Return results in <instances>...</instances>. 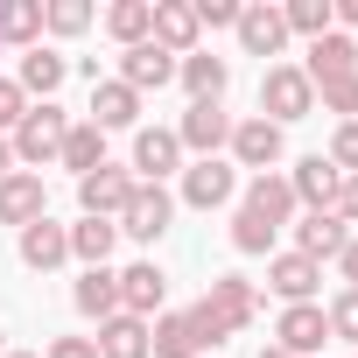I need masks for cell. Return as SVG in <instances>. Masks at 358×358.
<instances>
[{
    "label": "cell",
    "mask_w": 358,
    "mask_h": 358,
    "mask_svg": "<svg viewBox=\"0 0 358 358\" xmlns=\"http://www.w3.org/2000/svg\"><path fill=\"white\" fill-rule=\"evenodd\" d=\"M253 316H260V288H253V281H239V274H218V281L204 288V302L190 309V323H197L204 351H211V344H225L232 330H246Z\"/></svg>",
    "instance_id": "1"
},
{
    "label": "cell",
    "mask_w": 358,
    "mask_h": 358,
    "mask_svg": "<svg viewBox=\"0 0 358 358\" xmlns=\"http://www.w3.org/2000/svg\"><path fill=\"white\" fill-rule=\"evenodd\" d=\"M64 134H71L64 106H50V99H43V106H29V113H22V127L8 134V148H15V162L36 176L43 162H57V155H64Z\"/></svg>",
    "instance_id": "2"
},
{
    "label": "cell",
    "mask_w": 358,
    "mask_h": 358,
    "mask_svg": "<svg viewBox=\"0 0 358 358\" xmlns=\"http://www.w3.org/2000/svg\"><path fill=\"white\" fill-rule=\"evenodd\" d=\"M316 113V85L302 78V64H267L260 78V120L288 127V120H309Z\"/></svg>",
    "instance_id": "3"
},
{
    "label": "cell",
    "mask_w": 358,
    "mask_h": 358,
    "mask_svg": "<svg viewBox=\"0 0 358 358\" xmlns=\"http://www.w3.org/2000/svg\"><path fill=\"white\" fill-rule=\"evenodd\" d=\"M169 218H176V197H169L162 183H141V190L127 197V211H120V239H141V246H155V239L169 232Z\"/></svg>",
    "instance_id": "4"
},
{
    "label": "cell",
    "mask_w": 358,
    "mask_h": 358,
    "mask_svg": "<svg viewBox=\"0 0 358 358\" xmlns=\"http://www.w3.org/2000/svg\"><path fill=\"white\" fill-rule=\"evenodd\" d=\"M141 183H134V169H113V162H99L85 183H78V204H85V218H113L120 225V211H127V197H134Z\"/></svg>",
    "instance_id": "5"
},
{
    "label": "cell",
    "mask_w": 358,
    "mask_h": 358,
    "mask_svg": "<svg viewBox=\"0 0 358 358\" xmlns=\"http://www.w3.org/2000/svg\"><path fill=\"white\" fill-rule=\"evenodd\" d=\"M225 148H232V162H239V169L267 176V169L281 162V127H274V120H260V113H253V120H232V141H225Z\"/></svg>",
    "instance_id": "6"
},
{
    "label": "cell",
    "mask_w": 358,
    "mask_h": 358,
    "mask_svg": "<svg viewBox=\"0 0 358 358\" xmlns=\"http://www.w3.org/2000/svg\"><path fill=\"white\" fill-rule=\"evenodd\" d=\"M183 169V141L176 127H141L134 134V183H162V176Z\"/></svg>",
    "instance_id": "7"
},
{
    "label": "cell",
    "mask_w": 358,
    "mask_h": 358,
    "mask_svg": "<svg viewBox=\"0 0 358 358\" xmlns=\"http://www.w3.org/2000/svg\"><path fill=\"white\" fill-rule=\"evenodd\" d=\"M176 141H183L197 162H211V155L232 141V120H225V106H218V99H197V106L183 113V127H176Z\"/></svg>",
    "instance_id": "8"
},
{
    "label": "cell",
    "mask_w": 358,
    "mask_h": 358,
    "mask_svg": "<svg viewBox=\"0 0 358 358\" xmlns=\"http://www.w3.org/2000/svg\"><path fill=\"white\" fill-rule=\"evenodd\" d=\"M323 337H330V316H323L316 302H288V309H281V323H274V344H281L288 358L323 351Z\"/></svg>",
    "instance_id": "9"
},
{
    "label": "cell",
    "mask_w": 358,
    "mask_h": 358,
    "mask_svg": "<svg viewBox=\"0 0 358 358\" xmlns=\"http://www.w3.org/2000/svg\"><path fill=\"white\" fill-rule=\"evenodd\" d=\"M302 78H309V85H330V78H358V36H344V29L316 36V43H309V64H302Z\"/></svg>",
    "instance_id": "10"
},
{
    "label": "cell",
    "mask_w": 358,
    "mask_h": 358,
    "mask_svg": "<svg viewBox=\"0 0 358 358\" xmlns=\"http://www.w3.org/2000/svg\"><path fill=\"white\" fill-rule=\"evenodd\" d=\"M162 302H169V274H162L155 260H134V267L120 274V309L148 323V316H162Z\"/></svg>",
    "instance_id": "11"
},
{
    "label": "cell",
    "mask_w": 358,
    "mask_h": 358,
    "mask_svg": "<svg viewBox=\"0 0 358 358\" xmlns=\"http://www.w3.org/2000/svg\"><path fill=\"white\" fill-rule=\"evenodd\" d=\"M232 190H239V176H232V162H190L183 169V204H197V211H218V204H232Z\"/></svg>",
    "instance_id": "12"
},
{
    "label": "cell",
    "mask_w": 358,
    "mask_h": 358,
    "mask_svg": "<svg viewBox=\"0 0 358 358\" xmlns=\"http://www.w3.org/2000/svg\"><path fill=\"white\" fill-rule=\"evenodd\" d=\"M148 43L169 50V57H190V50H197V8H190V0H155V29H148Z\"/></svg>",
    "instance_id": "13"
},
{
    "label": "cell",
    "mask_w": 358,
    "mask_h": 358,
    "mask_svg": "<svg viewBox=\"0 0 358 358\" xmlns=\"http://www.w3.org/2000/svg\"><path fill=\"white\" fill-rule=\"evenodd\" d=\"M50 218V197H43V176L15 169V176H0V225H36Z\"/></svg>",
    "instance_id": "14"
},
{
    "label": "cell",
    "mask_w": 358,
    "mask_h": 358,
    "mask_svg": "<svg viewBox=\"0 0 358 358\" xmlns=\"http://www.w3.org/2000/svg\"><path fill=\"white\" fill-rule=\"evenodd\" d=\"M288 190H295V204H309V211H337L344 176H337L323 155H302V162H295V176H288Z\"/></svg>",
    "instance_id": "15"
},
{
    "label": "cell",
    "mask_w": 358,
    "mask_h": 358,
    "mask_svg": "<svg viewBox=\"0 0 358 358\" xmlns=\"http://www.w3.org/2000/svg\"><path fill=\"white\" fill-rule=\"evenodd\" d=\"M281 43H288V22H281V8H267V0L239 8V50H246V57H281Z\"/></svg>",
    "instance_id": "16"
},
{
    "label": "cell",
    "mask_w": 358,
    "mask_h": 358,
    "mask_svg": "<svg viewBox=\"0 0 358 358\" xmlns=\"http://www.w3.org/2000/svg\"><path fill=\"white\" fill-rule=\"evenodd\" d=\"M169 78H176V57H169V50H155V43L120 50V85H127V92H162Z\"/></svg>",
    "instance_id": "17"
},
{
    "label": "cell",
    "mask_w": 358,
    "mask_h": 358,
    "mask_svg": "<svg viewBox=\"0 0 358 358\" xmlns=\"http://www.w3.org/2000/svg\"><path fill=\"white\" fill-rule=\"evenodd\" d=\"M344 239H351V225H344L337 211H309V218L295 225V253H302V260H316V267H323V260H337V253H344Z\"/></svg>",
    "instance_id": "18"
},
{
    "label": "cell",
    "mask_w": 358,
    "mask_h": 358,
    "mask_svg": "<svg viewBox=\"0 0 358 358\" xmlns=\"http://www.w3.org/2000/svg\"><path fill=\"white\" fill-rule=\"evenodd\" d=\"M22 260H29L36 274L64 267V260H71V225H57V218H36V225H22Z\"/></svg>",
    "instance_id": "19"
},
{
    "label": "cell",
    "mask_w": 358,
    "mask_h": 358,
    "mask_svg": "<svg viewBox=\"0 0 358 358\" xmlns=\"http://www.w3.org/2000/svg\"><path fill=\"white\" fill-rule=\"evenodd\" d=\"M267 288H274L281 302H309V295L323 288V267L302 260V253H274V260H267Z\"/></svg>",
    "instance_id": "20"
},
{
    "label": "cell",
    "mask_w": 358,
    "mask_h": 358,
    "mask_svg": "<svg viewBox=\"0 0 358 358\" xmlns=\"http://www.w3.org/2000/svg\"><path fill=\"white\" fill-rule=\"evenodd\" d=\"M148 358H204V337H197L190 309H183V316H155V323H148Z\"/></svg>",
    "instance_id": "21"
},
{
    "label": "cell",
    "mask_w": 358,
    "mask_h": 358,
    "mask_svg": "<svg viewBox=\"0 0 358 358\" xmlns=\"http://www.w3.org/2000/svg\"><path fill=\"white\" fill-rule=\"evenodd\" d=\"M246 211H253V218H267V225L281 232L302 204H295V190H288V176H274V169H267V176H253V183H246Z\"/></svg>",
    "instance_id": "22"
},
{
    "label": "cell",
    "mask_w": 358,
    "mask_h": 358,
    "mask_svg": "<svg viewBox=\"0 0 358 358\" xmlns=\"http://www.w3.org/2000/svg\"><path fill=\"white\" fill-rule=\"evenodd\" d=\"M134 120H141V92H127L120 78L92 85V127H99V134H113V127H134Z\"/></svg>",
    "instance_id": "23"
},
{
    "label": "cell",
    "mask_w": 358,
    "mask_h": 358,
    "mask_svg": "<svg viewBox=\"0 0 358 358\" xmlns=\"http://www.w3.org/2000/svg\"><path fill=\"white\" fill-rule=\"evenodd\" d=\"M176 78H183V92H190V106L197 99H225V57H204V50H190V57H176Z\"/></svg>",
    "instance_id": "24"
},
{
    "label": "cell",
    "mask_w": 358,
    "mask_h": 358,
    "mask_svg": "<svg viewBox=\"0 0 358 358\" xmlns=\"http://www.w3.org/2000/svg\"><path fill=\"white\" fill-rule=\"evenodd\" d=\"M92 344H99V358H148V323L120 309V316H106V323H99V337H92Z\"/></svg>",
    "instance_id": "25"
},
{
    "label": "cell",
    "mask_w": 358,
    "mask_h": 358,
    "mask_svg": "<svg viewBox=\"0 0 358 358\" xmlns=\"http://www.w3.org/2000/svg\"><path fill=\"white\" fill-rule=\"evenodd\" d=\"M113 246H120V225H113V218H78V225H71V260L106 267V260H113Z\"/></svg>",
    "instance_id": "26"
},
{
    "label": "cell",
    "mask_w": 358,
    "mask_h": 358,
    "mask_svg": "<svg viewBox=\"0 0 358 358\" xmlns=\"http://www.w3.org/2000/svg\"><path fill=\"white\" fill-rule=\"evenodd\" d=\"M64 169H78V183H85V176L106 162V134L92 127V120H71V134H64V155H57Z\"/></svg>",
    "instance_id": "27"
},
{
    "label": "cell",
    "mask_w": 358,
    "mask_h": 358,
    "mask_svg": "<svg viewBox=\"0 0 358 358\" xmlns=\"http://www.w3.org/2000/svg\"><path fill=\"white\" fill-rule=\"evenodd\" d=\"M148 29H155V0H113V8H106V36L113 43H148Z\"/></svg>",
    "instance_id": "28"
},
{
    "label": "cell",
    "mask_w": 358,
    "mask_h": 358,
    "mask_svg": "<svg viewBox=\"0 0 358 358\" xmlns=\"http://www.w3.org/2000/svg\"><path fill=\"white\" fill-rule=\"evenodd\" d=\"M64 78H71V64H64L57 50H29V57H22V71H15V85H22L29 99H36V92L50 99V92L64 85Z\"/></svg>",
    "instance_id": "29"
},
{
    "label": "cell",
    "mask_w": 358,
    "mask_h": 358,
    "mask_svg": "<svg viewBox=\"0 0 358 358\" xmlns=\"http://www.w3.org/2000/svg\"><path fill=\"white\" fill-rule=\"evenodd\" d=\"M78 309H85L92 323L120 316V274H106V267H85V281H78Z\"/></svg>",
    "instance_id": "30"
},
{
    "label": "cell",
    "mask_w": 358,
    "mask_h": 358,
    "mask_svg": "<svg viewBox=\"0 0 358 358\" xmlns=\"http://www.w3.org/2000/svg\"><path fill=\"white\" fill-rule=\"evenodd\" d=\"M36 36H43V0H0V43L36 50Z\"/></svg>",
    "instance_id": "31"
},
{
    "label": "cell",
    "mask_w": 358,
    "mask_h": 358,
    "mask_svg": "<svg viewBox=\"0 0 358 358\" xmlns=\"http://www.w3.org/2000/svg\"><path fill=\"white\" fill-rule=\"evenodd\" d=\"M281 22H288V36H330L337 29V15H330V0H288V8H281Z\"/></svg>",
    "instance_id": "32"
},
{
    "label": "cell",
    "mask_w": 358,
    "mask_h": 358,
    "mask_svg": "<svg viewBox=\"0 0 358 358\" xmlns=\"http://www.w3.org/2000/svg\"><path fill=\"white\" fill-rule=\"evenodd\" d=\"M232 246H239V253H267V246H274V225L239 204V211H232Z\"/></svg>",
    "instance_id": "33"
},
{
    "label": "cell",
    "mask_w": 358,
    "mask_h": 358,
    "mask_svg": "<svg viewBox=\"0 0 358 358\" xmlns=\"http://www.w3.org/2000/svg\"><path fill=\"white\" fill-rule=\"evenodd\" d=\"M43 29H57V36H85V29H92V8H85V0H50V8H43Z\"/></svg>",
    "instance_id": "34"
},
{
    "label": "cell",
    "mask_w": 358,
    "mask_h": 358,
    "mask_svg": "<svg viewBox=\"0 0 358 358\" xmlns=\"http://www.w3.org/2000/svg\"><path fill=\"white\" fill-rule=\"evenodd\" d=\"M316 99H323V113H337V127L358 120V78H330V85H316Z\"/></svg>",
    "instance_id": "35"
},
{
    "label": "cell",
    "mask_w": 358,
    "mask_h": 358,
    "mask_svg": "<svg viewBox=\"0 0 358 358\" xmlns=\"http://www.w3.org/2000/svg\"><path fill=\"white\" fill-rule=\"evenodd\" d=\"M337 176H358V120H344L337 134H330V155H323Z\"/></svg>",
    "instance_id": "36"
},
{
    "label": "cell",
    "mask_w": 358,
    "mask_h": 358,
    "mask_svg": "<svg viewBox=\"0 0 358 358\" xmlns=\"http://www.w3.org/2000/svg\"><path fill=\"white\" fill-rule=\"evenodd\" d=\"M323 316H330V337H344V344H358V288H344V295H337V302H330Z\"/></svg>",
    "instance_id": "37"
},
{
    "label": "cell",
    "mask_w": 358,
    "mask_h": 358,
    "mask_svg": "<svg viewBox=\"0 0 358 358\" xmlns=\"http://www.w3.org/2000/svg\"><path fill=\"white\" fill-rule=\"evenodd\" d=\"M22 113H29V92H22L15 78H0V134H15V127H22Z\"/></svg>",
    "instance_id": "38"
},
{
    "label": "cell",
    "mask_w": 358,
    "mask_h": 358,
    "mask_svg": "<svg viewBox=\"0 0 358 358\" xmlns=\"http://www.w3.org/2000/svg\"><path fill=\"white\" fill-rule=\"evenodd\" d=\"M197 29H239V0H190Z\"/></svg>",
    "instance_id": "39"
},
{
    "label": "cell",
    "mask_w": 358,
    "mask_h": 358,
    "mask_svg": "<svg viewBox=\"0 0 358 358\" xmlns=\"http://www.w3.org/2000/svg\"><path fill=\"white\" fill-rule=\"evenodd\" d=\"M43 358H99V344H92V337H57Z\"/></svg>",
    "instance_id": "40"
},
{
    "label": "cell",
    "mask_w": 358,
    "mask_h": 358,
    "mask_svg": "<svg viewBox=\"0 0 358 358\" xmlns=\"http://www.w3.org/2000/svg\"><path fill=\"white\" fill-rule=\"evenodd\" d=\"M337 218L358 225V176H344V190H337Z\"/></svg>",
    "instance_id": "41"
},
{
    "label": "cell",
    "mask_w": 358,
    "mask_h": 358,
    "mask_svg": "<svg viewBox=\"0 0 358 358\" xmlns=\"http://www.w3.org/2000/svg\"><path fill=\"white\" fill-rule=\"evenodd\" d=\"M337 267H344V288H358V232L344 239V253H337Z\"/></svg>",
    "instance_id": "42"
},
{
    "label": "cell",
    "mask_w": 358,
    "mask_h": 358,
    "mask_svg": "<svg viewBox=\"0 0 358 358\" xmlns=\"http://www.w3.org/2000/svg\"><path fill=\"white\" fill-rule=\"evenodd\" d=\"M0 176H15V148H8V134H0Z\"/></svg>",
    "instance_id": "43"
},
{
    "label": "cell",
    "mask_w": 358,
    "mask_h": 358,
    "mask_svg": "<svg viewBox=\"0 0 358 358\" xmlns=\"http://www.w3.org/2000/svg\"><path fill=\"white\" fill-rule=\"evenodd\" d=\"M260 358H288V351H281V344H267V351H260Z\"/></svg>",
    "instance_id": "44"
},
{
    "label": "cell",
    "mask_w": 358,
    "mask_h": 358,
    "mask_svg": "<svg viewBox=\"0 0 358 358\" xmlns=\"http://www.w3.org/2000/svg\"><path fill=\"white\" fill-rule=\"evenodd\" d=\"M0 358H8V330H0Z\"/></svg>",
    "instance_id": "45"
},
{
    "label": "cell",
    "mask_w": 358,
    "mask_h": 358,
    "mask_svg": "<svg viewBox=\"0 0 358 358\" xmlns=\"http://www.w3.org/2000/svg\"><path fill=\"white\" fill-rule=\"evenodd\" d=\"M8 358H36V351H8Z\"/></svg>",
    "instance_id": "46"
}]
</instances>
